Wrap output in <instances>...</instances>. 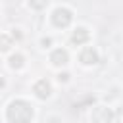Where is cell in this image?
<instances>
[{
	"instance_id": "cell-5",
	"label": "cell",
	"mask_w": 123,
	"mask_h": 123,
	"mask_svg": "<svg viewBox=\"0 0 123 123\" xmlns=\"http://www.w3.org/2000/svg\"><path fill=\"white\" fill-rule=\"evenodd\" d=\"M81 62L83 63H86V65H90V63H96L98 62V54H96V50H92V48H85L83 52H81Z\"/></svg>"
},
{
	"instance_id": "cell-7",
	"label": "cell",
	"mask_w": 123,
	"mask_h": 123,
	"mask_svg": "<svg viewBox=\"0 0 123 123\" xmlns=\"http://www.w3.org/2000/svg\"><path fill=\"white\" fill-rule=\"evenodd\" d=\"M88 31L86 29H77L75 33H73V37H71V42L73 44H83V42H86L88 40Z\"/></svg>"
},
{
	"instance_id": "cell-9",
	"label": "cell",
	"mask_w": 123,
	"mask_h": 123,
	"mask_svg": "<svg viewBox=\"0 0 123 123\" xmlns=\"http://www.w3.org/2000/svg\"><path fill=\"white\" fill-rule=\"evenodd\" d=\"M10 65H12V67H21V65H23V56H21V54H13V56L10 58Z\"/></svg>"
},
{
	"instance_id": "cell-4",
	"label": "cell",
	"mask_w": 123,
	"mask_h": 123,
	"mask_svg": "<svg viewBox=\"0 0 123 123\" xmlns=\"http://www.w3.org/2000/svg\"><path fill=\"white\" fill-rule=\"evenodd\" d=\"M92 119H94V123H110L111 113H110L108 108H96L94 113H92Z\"/></svg>"
},
{
	"instance_id": "cell-11",
	"label": "cell",
	"mask_w": 123,
	"mask_h": 123,
	"mask_svg": "<svg viewBox=\"0 0 123 123\" xmlns=\"http://www.w3.org/2000/svg\"><path fill=\"white\" fill-rule=\"evenodd\" d=\"M58 79H60V81H67V79H69V75H67V73H60V75H58Z\"/></svg>"
},
{
	"instance_id": "cell-12",
	"label": "cell",
	"mask_w": 123,
	"mask_h": 123,
	"mask_svg": "<svg viewBox=\"0 0 123 123\" xmlns=\"http://www.w3.org/2000/svg\"><path fill=\"white\" fill-rule=\"evenodd\" d=\"M2 86H4V79L0 77V88H2Z\"/></svg>"
},
{
	"instance_id": "cell-6",
	"label": "cell",
	"mask_w": 123,
	"mask_h": 123,
	"mask_svg": "<svg viewBox=\"0 0 123 123\" xmlns=\"http://www.w3.org/2000/svg\"><path fill=\"white\" fill-rule=\"evenodd\" d=\"M52 63H56V65H63V63H67V52L65 50H62V48H58V50H54L52 52Z\"/></svg>"
},
{
	"instance_id": "cell-3",
	"label": "cell",
	"mask_w": 123,
	"mask_h": 123,
	"mask_svg": "<svg viewBox=\"0 0 123 123\" xmlns=\"http://www.w3.org/2000/svg\"><path fill=\"white\" fill-rule=\"evenodd\" d=\"M33 90H35V94H37L38 98H48V96H50V83H48L46 79H40V81L33 86Z\"/></svg>"
},
{
	"instance_id": "cell-1",
	"label": "cell",
	"mask_w": 123,
	"mask_h": 123,
	"mask_svg": "<svg viewBox=\"0 0 123 123\" xmlns=\"http://www.w3.org/2000/svg\"><path fill=\"white\" fill-rule=\"evenodd\" d=\"M8 119L12 123H29L33 119V108L25 100H13L8 108Z\"/></svg>"
},
{
	"instance_id": "cell-10",
	"label": "cell",
	"mask_w": 123,
	"mask_h": 123,
	"mask_svg": "<svg viewBox=\"0 0 123 123\" xmlns=\"http://www.w3.org/2000/svg\"><path fill=\"white\" fill-rule=\"evenodd\" d=\"M46 4H48V0H29V6L35 10H42V8H46Z\"/></svg>"
},
{
	"instance_id": "cell-2",
	"label": "cell",
	"mask_w": 123,
	"mask_h": 123,
	"mask_svg": "<svg viewBox=\"0 0 123 123\" xmlns=\"http://www.w3.org/2000/svg\"><path fill=\"white\" fill-rule=\"evenodd\" d=\"M71 19H73V15H71V12L67 8H56L54 13H52V21L58 27H67L71 23Z\"/></svg>"
},
{
	"instance_id": "cell-8",
	"label": "cell",
	"mask_w": 123,
	"mask_h": 123,
	"mask_svg": "<svg viewBox=\"0 0 123 123\" xmlns=\"http://www.w3.org/2000/svg\"><path fill=\"white\" fill-rule=\"evenodd\" d=\"M10 46H12V38L6 37V35H0V52L10 50Z\"/></svg>"
}]
</instances>
